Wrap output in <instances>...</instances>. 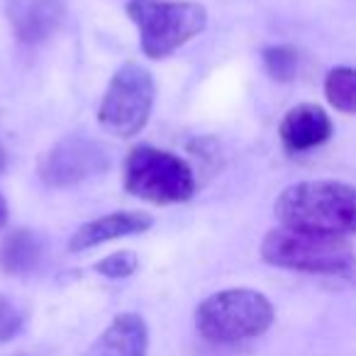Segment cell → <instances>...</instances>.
Segmentation results:
<instances>
[{
  "label": "cell",
  "mask_w": 356,
  "mask_h": 356,
  "mask_svg": "<svg viewBox=\"0 0 356 356\" xmlns=\"http://www.w3.org/2000/svg\"><path fill=\"white\" fill-rule=\"evenodd\" d=\"M278 134H281L286 152H310V149L320 147L330 139L332 122L320 105L300 103L286 113L281 127H278Z\"/></svg>",
  "instance_id": "9c48e42d"
},
{
  "label": "cell",
  "mask_w": 356,
  "mask_h": 356,
  "mask_svg": "<svg viewBox=\"0 0 356 356\" xmlns=\"http://www.w3.org/2000/svg\"><path fill=\"white\" fill-rule=\"evenodd\" d=\"M42 239L32 229H13L0 242V273L6 276H30L42 261Z\"/></svg>",
  "instance_id": "7c38bea8"
},
{
  "label": "cell",
  "mask_w": 356,
  "mask_h": 356,
  "mask_svg": "<svg viewBox=\"0 0 356 356\" xmlns=\"http://www.w3.org/2000/svg\"><path fill=\"white\" fill-rule=\"evenodd\" d=\"M22 322H25V317H22L20 307L10 298L0 296V344L10 341L22 330Z\"/></svg>",
  "instance_id": "2e32d148"
},
{
  "label": "cell",
  "mask_w": 356,
  "mask_h": 356,
  "mask_svg": "<svg viewBox=\"0 0 356 356\" xmlns=\"http://www.w3.org/2000/svg\"><path fill=\"white\" fill-rule=\"evenodd\" d=\"M154 225L152 215L139 213V210H118V213H110L105 218H98L93 222H86L83 227H79L74 232L69 242V252L79 254L86 249H93L98 244L113 242L120 237H129V234L147 232Z\"/></svg>",
  "instance_id": "30bf717a"
},
{
  "label": "cell",
  "mask_w": 356,
  "mask_h": 356,
  "mask_svg": "<svg viewBox=\"0 0 356 356\" xmlns=\"http://www.w3.org/2000/svg\"><path fill=\"white\" fill-rule=\"evenodd\" d=\"M6 225H8V203H6V198L0 195V232L6 229Z\"/></svg>",
  "instance_id": "e0dca14e"
},
{
  "label": "cell",
  "mask_w": 356,
  "mask_h": 356,
  "mask_svg": "<svg viewBox=\"0 0 356 356\" xmlns=\"http://www.w3.org/2000/svg\"><path fill=\"white\" fill-rule=\"evenodd\" d=\"M8 17L22 44H40L61 27L66 0H8Z\"/></svg>",
  "instance_id": "ba28073f"
},
{
  "label": "cell",
  "mask_w": 356,
  "mask_h": 356,
  "mask_svg": "<svg viewBox=\"0 0 356 356\" xmlns=\"http://www.w3.org/2000/svg\"><path fill=\"white\" fill-rule=\"evenodd\" d=\"M273 322V305L252 288H227L205 298L195 310V330L210 344H237L264 334Z\"/></svg>",
  "instance_id": "7a4b0ae2"
},
{
  "label": "cell",
  "mask_w": 356,
  "mask_h": 356,
  "mask_svg": "<svg viewBox=\"0 0 356 356\" xmlns=\"http://www.w3.org/2000/svg\"><path fill=\"white\" fill-rule=\"evenodd\" d=\"M298 64H300V56L298 49L288 44H276L264 49V66H266L268 76L278 83H288V81L296 79Z\"/></svg>",
  "instance_id": "5bb4252c"
},
{
  "label": "cell",
  "mask_w": 356,
  "mask_h": 356,
  "mask_svg": "<svg viewBox=\"0 0 356 356\" xmlns=\"http://www.w3.org/2000/svg\"><path fill=\"white\" fill-rule=\"evenodd\" d=\"M127 15L137 25L139 47L149 59L173 54L208 25V10L191 0H129Z\"/></svg>",
  "instance_id": "277c9868"
},
{
  "label": "cell",
  "mask_w": 356,
  "mask_h": 356,
  "mask_svg": "<svg viewBox=\"0 0 356 356\" xmlns=\"http://www.w3.org/2000/svg\"><path fill=\"white\" fill-rule=\"evenodd\" d=\"M137 264H139L137 254L124 249V252H115L110 257H105L103 261L95 264V271L105 278H127L137 271Z\"/></svg>",
  "instance_id": "9a60e30c"
},
{
  "label": "cell",
  "mask_w": 356,
  "mask_h": 356,
  "mask_svg": "<svg viewBox=\"0 0 356 356\" xmlns=\"http://www.w3.org/2000/svg\"><path fill=\"white\" fill-rule=\"evenodd\" d=\"M325 95L332 108L351 115L356 110V71L349 66H337L325 79Z\"/></svg>",
  "instance_id": "4fadbf2b"
},
{
  "label": "cell",
  "mask_w": 356,
  "mask_h": 356,
  "mask_svg": "<svg viewBox=\"0 0 356 356\" xmlns=\"http://www.w3.org/2000/svg\"><path fill=\"white\" fill-rule=\"evenodd\" d=\"M149 330L137 312H122L90 344L86 356H147Z\"/></svg>",
  "instance_id": "8fae6325"
},
{
  "label": "cell",
  "mask_w": 356,
  "mask_h": 356,
  "mask_svg": "<svg viewBox=\"0 0 356 356\" xmlns=\"http://www.w3.org/2000/svg\"><path fill=\"white\" fill-rule=\"evenodd\" d=\"M154 105V79L144 66L127 61L110 79L98 108V122L113 137H134L149 122Z\"/></svg>",
  "instance_id": "8992f818"
},
{
  "label": "cell",
  "mask_w": 356,
  "mask_h": 356,
  "mask_svg": "<svg viewBox=\"0 0 356 356\" xmlns=\"http://www.w3.org/2000/svg\"><path fill=\"white\" fill-rule=\"evenodd\" d=\"M124 188L154 205L186 203L195 193V173L181 156L139 144L129 149L122 166Z\"/></svg>",
  "instance_id": "5b68a950"
},
{
  "label": "cell",
  "mask_w": 356,
  "mask_h": 356,
  "mask_svg": "<svg viewBox=\"0 0 356 356\" xmlns=\"http://www.w3.org/2000/svg\"><path fill=\"white\" fill-rule=\"evenodd\" d=\"M6 163H8V154H6V147L0 144V173L6 171Z\"/></svg>",
  "instance_id": "ac0fdd59"
},
{
  "label": "cell",
  "mask_w": 356,
  "mask_h": 356,
  "mask_svg": "<svg viewBox=\"0 0 356 356\" xmlns=\"http://www.w3.org/2000/svg\"><path fill=\"white\" fill-rule=\"evenodd\" d=\"M261 259L271 266L302 273L351 276L354 271V247L349 237L298 232L288 227H276L264 237Z\"/></svg>",
  "instance_id": "3957f363"
},
{
  "label": "cell",
  "mask_w": 356,
  "mask_h": 356,
  "mask_svg": "<svg viewBox=\"0 0 356 356\" xmlns=\"http://www.w3.org/2000/svg\"><path fill=\"white\" fill-rule=\"evenodd\" d=\"M273 213L281 227L349 237L356 222V191L341 181H302L278 195Z\"/></svg>",
  "instance_id": "6da1fadb"
},
{
  "label": "cell",
  "mask_w": 356,
  "mask_h": 356,
  "mask_svg": "<svg viewBox=\"0 0 356 356\" xmlns=\"http://www.w3.org/2000/svg\"><path fill=\"white\" fill-rule=\"evenodd\" d=\"M110 163L113 159L103 144L90 137L71 134L56 142L47 154H42L37 173L42 184H47L49 188H69L105 173Z\"/></svg>",
  "instance_id": "52a82bcc"
}]
</instances>
